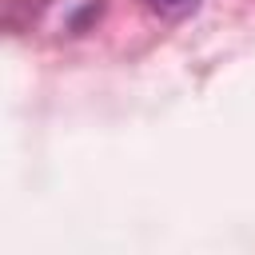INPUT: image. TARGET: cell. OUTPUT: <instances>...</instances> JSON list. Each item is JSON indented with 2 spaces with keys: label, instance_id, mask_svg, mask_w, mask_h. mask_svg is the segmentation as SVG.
<instances>
[{
  "label": "cell",
  "instance_id": "cell-1",
  "mask_svg": "<svg viewBox=\"0 0 255 255\" xmlns=\"http://www.w3.org/2000/svg\"><path fill=\"white\" fill-rule=\"evenodd\" d=\"M139 4L163 20H183V16H195L203 0H139Z\"/></svg>",
  "mask_w": 255,
  "mask_h": 255
}]
</instances>
